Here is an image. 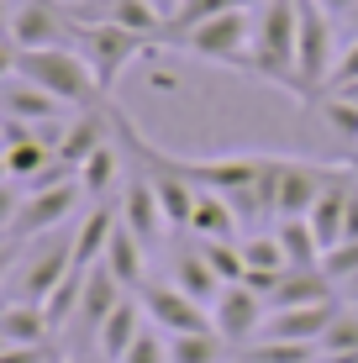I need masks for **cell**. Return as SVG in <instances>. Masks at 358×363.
Segmentation results:
<instances>
[{"mask_svg": "<svg viewBox=\"0 0 358 363\" xmlns=\"http://www.w3.org/2000/svg\"><path fill=\"white\" fill-rule=\"evenodd\" d=\"M0 353H6V337H0Z\"/></svg>", "mask_w": 358, "mask_h": 363, "instance_id": "obj_47", "label": "cell"}, {"mask_svg": "<svg viewBox=\"0 0 358 363\" xmlns=\"http://www.w3.org/2000/svg\"><path fill=\"white\" fill-rule=\"evenodd\" d=\"M84 274H90V269H69V274H64V284H58V290L43 300V311H47V327H53V332H64V327H74V321H79Z\"/></svg>", "mask_w": 358, "mask_h": 363, "instance_id": "obj_26", "label": "cell"}, {"mask_svg": "<svg viewBox=\"0 0 358 363\" xmlns=\"http://www.w3.org/2000/svg\"><path fill=\"white\" fill-rule=\"evenodd\" d=\"M264 321H269V300L258 290H248V284H227L211 306V327L227 347H248L264 332Z\"/></svg>", "mask_w": 358, "mask_h": 363, "instance_id": "obj_9", "label": "cell"}, {"mask_svg": "<svg viewBox=\"0 0 358 363\" xmlns=\"http://www.w3.org/2000/svg\"><path fill=\"white\" fill-rule=\"evenodd\" d=\"M206 253V264H211L221 274V284H242V274H248V264H242V242H195Z\"/></svg>", "mask_w": 358, "mask_h": 363, "instance_id": "obj_30", "label": "cell"}, {"mask_svg": "<svg viewBox=\"0 0 358 363\" xmlns=\"http://www.w3.org/2000/svg\"><path fill=\"white\" fill-rule=\"evenodd\" d=\"M116 206H121V221H127L147 247L169 232L164 206H158V190H153V174H147L138 158H127V179H121V200H116Z\"/></svg>", "mask_w": 358, "mask_h": 363, "instance_id": "obj_11", "label": "cell"}, {"mask_svg": "<svg viewBox=\"0 0 358 363\" xmlns=\"http://www.w3.org/2000/svg\"><path fill=\"white\" fill-rule=\"evenodd\" d=\"M169 284H179V290L190 295V300H201L206 311H211V306H216V295L227 290V284H221V274L206 264L201 247H179V253H174V279H169Z\"/></svg>", "mask_w": 358, "mask_h": 363, "instance_id": "obj_22", "label": "cell"}, {"mask_svg": "<svg viewBox=\"0 0 358 363\" xmlns=\"http://www.w3.org/2000/svg\"><path fill=\"white\" fill-rule=\"evenodd\" d=\"M0 153H6V127H0Z\"/></svg>", "mask_w": 358, "mask_h": 363, "instance_id": "obj_46", "label": "cell"}, {"mask_svg": "<svg viewBox=\"0 0 358 363\" xmlns=\"http://www.w3.org/2000/svg\"><path fill=\"white\" fill-rule=\"evenodd\" d=\"M21 237H0V284L11 279V274H16V264H21Z\"/></svg>", "mask_w": 358, "mask_h": 363, "instance_id": "obj_36", "label": "cell"}, {"mask_svg": "<svg viewBox=\"0 0 358 363\" xmlns=\"http://www.w3.org/2000/svg\"><path fill=\"white\" fill-rule=\"evenodd\" d=\"M337 300H342V306H358V274H353V279H342V284H337Z\"/></svg>", "mask_w": 358, "mask_h": 363, "instance_id": "obj_41", "label": "cell"}, {"mask_svg": "<svg viewBox=\"0 0 358 363\" xmlns=\"http://www.w3.org/2000/svg\"><path fill=\"white\" fill-rule=\"evenodd\" d=\"M64 100H53L47 90H37L32 79H21V74H11L6 84H0V116L16 121V127H37V132H58L64 127Z\"/></svg>", "mask_w": 358, "mask_h": 363, "instance_id": "obj_12", "label": "cell"}, {"mask_svg": "<svg viewBox=\"0 0 358 363\" xmlns=\"http://www.w3.org/2000/svg\"><path fill=\"white\" fill-rule=\"evenodd\" d=\"M342 242H358V184L348 195V216H342Z\"/></svg>", "mask_w": 358, "mask_h": 363, "instance_id": "obj_38", "label": "cell"}, {"mask_svg": "<svg viewBox=\"0 0 358 363\" xmlns=\"http://www.w3.org/2000/svg\"><path fill=\"white\" fill-rule=\"evenodd\" d=\"M16 74L32 79L37 90H47L53 100H64L69 111H106L111 95L101 90L95 69L84 64L79 48H43V53H16Z\"/></svg>", "mask_w": 358, "mask_h": 363, "instance_id": "obj_2", "label": "cell"}, {"mask_svg": "<svg viewBox=\"0 0 358 363\" xmlns=\"http://www.w3.org/2000/svg\"><path fill=\"white\" fill-rule=\"evenodd\" d=\"M101 264L116 274V279L127 284L132 295H138L142 284H147V242L127 227V221H116V232H111V242H106V258H101Z\"/></svg>", "mask_w": 358, "mask_h": 363, "instance_id": "obj_17", "label": "cell"}, {"mask_svg": "<svg viewBox=\"0 0 358 363\" xmlns=\"http://www.w3.org/2000/svg\"><path fill=\"white\" fill-rule=\"evenodd\" d=\"M0 363H47V347H6Z\"/></svg>", "mask_w": 358, "mask_h": 363, "instance_id": "obj_37", "label": "cell"}, {"mask_svg": "<svg viewBox=\"0 0 358 363\" xmlns=\"http://www.w3.org/2000/svg\"><path fill=\"white\" fill-rule=\"evenodd\" d=\"M348 84H358V37H348L337 53V69H332V84L327 90H348Z\"/></svg>", "mask_w": 358, "mask_h": 363, "instance_id": "obj_34", "label": "cell"}, {"mask_svg": "<svg viewBox=\"0 0 358 363\" xmlns=\"http://www.w3.org/2000/svg\"><path fill=\"white\" fill-rule=\"evenodd\" d=\"M322 274H327L332 284L353 279V274H358V242H337V247H327V253H322Z\"/></svg>", "mask_w": 358, "mask_h": 363, "instance_id": "obj_33", "label": "cell"}, {"mask_svg": "<svg viewBox=\"0 0 358 363\" xmlns=\"http://www.w3.org/2000/svg\"><path fill=\"white\" fill-rule=\"evenodd\" d=\"M348 32H353V37H358V6H353V16H348Z\"/></svg>", "mask_w": 358, "mask_h": 363, "instance_id": "obj_45", "label": "cell"}, {"mask_svg": "<svg viewBox=\"0 0 358 363\" xmlns=\"http://www.w3.org/2000/svg\"><path fill=\"white\" fill-rule=\"evenodd\" d=\"M190 232H195V242H242V237H248V227L237 221V211H232L216 190H201V195H195Z\"/></svg>", "mask_w": 358, "mask_h": 363, "instance_id": "obj_18", "label": "cell"}, {"mask_svg": "<svg viewBox=\"0 0 358 363\" xmlns=\"http://www.w3.org/2000/svg\"><path fill=\"white\" fill-rule=\"evenodd\" d=\"M0 337L6 347H47V311L37 300H0Z\"/></svg>", "mask_w": 358, "mask_h": 363, "instance_id": "obj_19", "label": "cell"}, {"mask_svg": "<svg viewBox=\"0 0 358 363\" xmlns=\"http://www.w3.org/2000/svg\"><path fill=\"white\" fill-rule=\"evenodd\" d=\"M242 264H248V274H285V269H290V264H285V247H279V237H274V227L242 237ZM248 274H242V279H248Z\"/></svg>", "mask_w": 358, "mask_h": 363, "instance_id": "obj_29", "label": "cell"}, {"mask_svg": "<svg viewBox=\"0 0 358 363\" xmlns=\"http://www.w3.org/2000/svg\"><path fill=\"white\" fill-rule=\"evenodd\" d=\"M295 37H301V6L295 0H258V11H253V79L274 84V90H290L301 100Z\"/></svg>", "mask_w": 358, "mask_h": 363, "instance_id": "obj_1", "label": "cell"}, {"mask_svg": "<svg viewBox=\"0 0 358 363\" xmlns=\"http://www.w3.org/2000/svg\"><path fill=\"white\" fill-rule=\"evenodd\" d=\"M121 158H127V153H116V143H106L101 153H90L79 164V184H84V195H90V200H106L121 179H127V164H121Z\"/></svg>", "mask_w": 358, "mask_h": 363, "instance_id": "obj_25", "label": "cell"}, {"mask_svg": "<svg viewBox=\"0 0 358 363\" xmlns=\"http://www.w3.org/2000/svg\"><path fill=\"white\" fill-rule=\"evenodd\" d=\"M153 6H158V16L169 21V16H174V11H179V0H153Z\"/></svg>", "mask_w": 358, "mask_h": 363, "instance_id": "obj_43", "label": "cell"}, {"mask_svg": "<svg viewBox=\"0 0 358 363\" xmlns=\"http://www.w3.org/2000/svg\"><path fill=\"white\" fill-rule=\"evenodd\" d=\"M11 74H16V48H11V43H0V84H6Z\"/></svg>", "mask_w": 358, "mask_h": 363, "instance_id": "obj_40", "label": "cell"}, {"mask_svg": "<svg viewBox=\"0 0 358 363\" xmlns=\"http://www.w3.org/2000/svg\"><path fill=\"white\" fill-rule=\"evenodd\" d=\"M11 11H16V6H11V0H0V43H11Z\"/></svg>", "mask_w": 358, "mask_h": 363, "instance_id": "obj_42", "label": "cell"}, {"mask_svg": "<svg viewBox=\"0 0 358 363\" xmlns=\"http://www.w3.org/2000/svg\"><path fill=\"white\" fill-rule=\"evenodd\" d=\"M79 200H84V184L79 179H64V184H53V190H27L16 221H11V237L32 242V237H43V232L69 227L74 211H79Z\"/></svg>", "mask_w": 358, "mask_h": 363, "instance_id": "obj_8", "label": "cell"}, {"mask_svg": "<svg viewBox=\"0 0 358 363\" xmlns=\"http://www.w3.org/2000/svg\"><path fill=\"white\" fill-rule=\"evenodd\" d=\"M69 16L74 21H116L127 32H142L153 48L164 37V16H158L153 0H69Z\"/></svg>", "mask_w": 358, "mask_h": 363, "instance_id": "obj_13", "label": "cell"}, {"mask_svg": "<svg viewBox=\"0 0 358 363\" xmlns=\"http://www.w3.org/2000/svg\"><path fill=\"white\" fill-rule=\"evenodd\" d=\"M316 347H322V363H348V358H358V311L342 306Z\"/></svg>", "mask_w": 358, "mask_h": 363, "instance_id": "obj_28", "label": "cell"}, {"mask_svg": "<svg viewBox=\"0 0 358 363\" xmlns=\"http://www.w3.org/2000/svg\"><path fill=\"white\" fill-rule=\"evenodd\" d=\"M74 269V227H58V232H43L21 247V264L11 274V300H37L43 306L47 295L64 284V274Z\"/></svg>", "mask_w": 358, "mask_h": 363, "instance_id": "obj_5", "label": "cell"}, {"mask_svg": "<svg viewBox=\"0 0 358 363\" xmlns=\"http://www.w3.org/2000/svg\"><path fill=\"white\" fill-rule=\"evenodd\" d=\"M74 48H79L84 64L95 69V79H101L106 95L116 90L121 69H127L132 58L153 53V43H147L142 32H127V27H116V21H74Z\"/></svg>", "mask_w": 358, "mask_h": 363, "instance_id": "obj_6", "label": "cell"}, {"mask_svg": "<svg viewBox=\"0 0 358 363\" xmlns=\"http://www.w3.org/2000/svg\"><path fill=\"white\" fill-rule=\"evenodd\" d=\"M316 6H322V11H327V16H337V21H348V16H353V6H358V0H316Z\"/></svg>", "mask_w": 358, "mask_h": 363, "instance_id": "obj_39", "label": "cell"}, {"mask_svg": "<svg viewBox=\"0 0 358 363\" xmlns=\"http://www.w3.org/2000/svg\"><path fill=\"white\" fill-rule=\"evenodd\" d=\"M11 48L43 53V48H74V16L69 0H21L11 11Z\"/></svg>", "mask_w": 358, "mask_h": 363, "instance_id": "obj_7", "label": "cell"}, {"mask_svg": "<svg viewBox=\"0 0 358 363\" xmlns=\"http://www.w3.org/2000/svg\"><path fill=\"white\" fill-rule=\"evenodd\" d=\"M47 363H64V358H47Z\"/></svg>", "mask_w": 358, "mask_h": 363, "instance_id": "obj_48", "label": "cell"}, {"mask_svg": "<svg viewBox=\"0 0 358 363\" xmlns=\"http://www.w3.org/2000/svg\"><path fill=\"white\" fill-rule=\"evenodd\" d=\"M322 300H337V284H332L322 269H285V279H279L274 295H269V311L322 306Z\"/></svg>", "mask_w": 358, "mask_h": 363, "instance_id": "obj_20", "label": "cell"}, {"mask_svg": "<svg viewBox=\"0 0 358 363\" xmlns=\"http://www.w3.org/2000/svg\"><path fill=\"white\" fill-rule=\"evenodd\" d=\"M121 295H132L127 284L116 279V274H111L106 264H95L90 274H84V300H79V327L95 337V327H101V321L111 316V311L121 306Z\"/></svg>", "mask_w": 358, "mask_h": 363, "instance_id": "obj_21", "label": "cell"}, {"mask_svg": "<svg viewBox=\"0 0 358 363\" xmlns=\"http://www.w3.org/2000/svg\"><path fill=\"white\" fill-rule=\"evenodd\" d=\"M232 347L211 332H179V337H169V363H227Z\"/></svg>", "mask_w": 358, "mask_h": 363, "instance_id": "obj_27", "label": "cell"}, {"mask_svg": "<svg viewBox=\"0 0 358 363\" xmlns=\"http://www.w3.org/2000/svg\"><path fill=\"white\" fill-rule=\"evenodd\" d=\"M322 121L342 137V143H358V106H353V100H342V95H322Z\"/></svg>", "mask_w": 358, "mask_h": 363, "instance_id": "obj_31", "label": "cell"}, {"mask_svg": "<svg viewBox=\"0 0 358 363\" xmlns=\"http://www.w3.org/2000/svg\"><path fill=\"white\" fill-rule=\"evenodd\" d=\"M258 6V0H179V11L164 21V37H158V48H169L174 37H184L190 27H201V21H211V16H227V11H248Z\"/></svg>", "mask_w": 358, "mask_h": 363, "instance_id": "obj_23", "label": "cell"}, {"mask_svg": "<svg viewBox=\"0 0 358 363\" xmlns=\"http://www.w3.org/2000/svg\"><path fill=\"white\" fill-rule=\"evenodd\" d=\"M147 327V311H142V300L138 295H121V306L111 311V316L95 327V353H101L106 363H121L127 358V347L138 342V332Z\"/></svg>", "mask_w": 358, "mask_h": 363, "instance_id": "obj_16", "label": "cell"}, {"mask_svg": "<svg viewBox=\"0 0 358 363\" xmlns=\"http://www.w3.org/2000/svg\"><path fill=\"white\" fill-rule=\"evenodd\" d=\"M138 300H142L147 321H153L158 332H169V337H179V332H211V311H206L201 300H190L179 284L147 279L138 290Z\"/></svg>", "mask_w": 358, "mask_h": 363, "instance_id": "obj_10", "label": "cell"}, {"mask_svg": "<svg viewBox=\"0 0 358 363\" xmlns=\"http://www.w3.org/2000/svg\"><path fill=\"white\" fill-rule=\"evenodd\" d=\"M327 95H342V100H353V106H358V84H348V90H327Z\"/></svg>", "mask_w": 358, "mask_h": 363, "instance_id": "obj_44", "label": "cell"}, {"mask_svg": "<svg viewBox=\"0 0 358 363\" xmlns=\"http://www.w3.org/2000/svg\"><path fill=\"white\" fill-rule=\"evenodd\" d=\"M21 200H27V190H21L16 179H6V184H0V237H11V221H16Z\"/></svg>", "mask_w": 358, "mask_h": 363, "instance_id": "obj_35", "label": "cell"}, {"mask_svg": "<svg viewBox=\"0 0 358 363\" xmlns=\"http://www.w3.org/2000/svg\"><path fill=\"white\" fill-rule=\"evenodd\" d=\"M253 11H227V16H211L201 27H190L184 37H174V53H190L201 64H216V69H232V74H248L253 79Z\"/></svg>", "mask_w": 358, "mask_h": 363, "instance_id": "obj_3", "label": "cell"}, {"mask_svg": "<svg viewBox=\"0 0 358 363\" xmlns=\"http://www.w3.org/2000/svg\"><path fill=\"white\" fill-rule=\"evenodd\" d=\"M342 311V300H322V306H295V311H269L264 321V342H322V332L332 327V316Z\"/></svg>", "mask_w": 358, "mask_h": 363, "instance_id": "obj_14", "label": "cell"}, {"mask_svg": "<svg viewBox=\"0 0 358 363\" xmlns=\"http://www.w3.org/2000/svg\"><path fill=\"white\" fill-rule=\"evenodd\" d=\"M121 363H169V332H158L153 321L138 332V342L127 347V358Z\"/></svg>", "mask_w": 358, "mask_h": 363, "instance_id": "obj_32", "label": "cell"}, {"mask_svg": "<svg viewBox=\"0 0 358 363\" xmlns=\"http://www.w3.org/2000/svg\"><path fill=\"white\" fill-rule=\"evenodd\" d=\"M301 6V37H295V64H301V100L327 95L332 84V69H337V16H327L316 0H295Z\"/></svg>", "mask_w": 358, "mask_h": 363, "instance_id": "obj_4", "label": "cell"}, {"mask_svg": "<svg viewBox=\"0 0 358 363\" xmlns=\"http://www.w3.org/2000/svg\"><path fill=\"white\" fill-rule=\"evenodd\" d=\"M274 237H279V247H285V264L290 269H322V242H316V232H311V221H306V216L274 221Z\"/></svg>", "mask_w": 358, "mask_h": 363, "instance_id": "obj_24", "label": "cell"}, {"mask_svg": "<svg viewBox=\"0 0 358 363\" xmlns=\"http://www.w3.org/2000/svg\"><path fill=\"white\" fill-rule=\"evenodd\" d=\"M327 164H311V158H285V169H279V216H306V211L316 206V195H322L327 184Z\"/></svg>", "mask_w": 358, "mask_h": 363, "instance_id": "obj_15", "label": "cell"}]
</instances>
